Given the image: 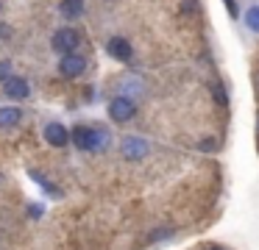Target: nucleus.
I'll list each match as a JSON object with an SVG mask.
<instances>
[{"instance_id": "obj_3", "label": "nucleus", "mask_w": 259, "mask_h": 250, "mask_svg": "<svg viewBox=\"0 0 259 250\" xmlns=\"http://www.w3.org/2000/svg\"><path fill=\"white\" fill-rule=\"evenodd\" d=\"M78 42H81V36H78V31H73V28H59V31L53 33V50L62 53V56L75 53Z\"/></svg>"}, {"instance_id": "obj_4", "label": "nucleus", "mask_w": 259, "mask_h": 250, "mask_svg": "<svg viewBox=\"0 0 259 250\" xmlns=\"http://www.w3.org/2000/svg\"><path fill=\"white\" fill-rule=\"evenodd\" d=\"M148 150H151V144H148L142 136H125L123 142H120V153H123L128 161H140V159H145Z\"/></svg>"}, {"instance_id": "obj_1", "label": "nucleus", "mask_w": 259, "mask_h": 250, "mask_svg": "<svg viewBox=\"0 0 259 250\" xmlns=\"http://www.w3.org/2000/svg\"><path fill=\"white\" fill-rule=\"evenodd\" d=\"M73 144L78 150H84V153H101V150L109 147V142H112V136H109V131H103V128H90V125H78L73 128Z\"/></svg>"}, {"instance_id": "obj_10", "label": "nucleus", "mask_w": 259, "mask_h": 250, "mask_svg": "<svg viewBox=\"0 0 259 250\" xmlns=\"http://www.w3.org/2000/svg\"><path fill=\"white\" fill-rule=\"evenodd\" d=\"M59 11H62V17H67V20H75V17L84 14V0H62Z\"/></svg>"}, {"instance_id": "obj_15", "label": "nucleus", "mask_w": 259, "mask_h": 250, "mask_svg": "<svg viewBox=\"0 0 259 250\" xmlns=\"http://www.w3.org/2000/svg\"><path fill=\"white\" fill-rule=\"evenodd\" d=\"M214 92H218V100H220V106H226V103H229V100H226V92H223V86H220V83L214 86Z\"/></svg>"}, {"instance_id": "obj_6", "label": "nucleus", "mask_w": 259, "mask_h": 250, "mask_svg": "<svg viewBox=\"0 0 259 250\" xmlns=\"http://www.w3.org/2000/svg\"><path fill=\"white\" fill-rule=\"evenodd\" d=\"M84 70H87V59L78 56V53H67V56H62V61H59V72H62L64 78H78Z\"/></svg>"}, {"instance_id": "obj_12", "label": "nucleus", "mask_w": 259, "mask_h": 250, "mask_svg": "<svg viewBox=\"0 0 259 250\" xmlns=\"http://www.w3.org/2000/svg\"><path fill=\"white\" fill-rule=\"evenodd\" d=\"M31 178H34V181L39 183L42 189H48V192H51L53 197H62V192H59V186H53V183L48 181V178H42V175H39V172H36V170H31Z\"/></svg>"}, {"instance_id": "obj_16", "label": "nucleus", "mask_w": 259, "mask_h": 250, "mask_svg": "<svg viewBox=\"0 0 259 250\" xmlns=\"http://www.w3.org/2000/svg\"><path fill=\"white\" fill-rule=\"evenodd\" d=\"M223 3H226V9H229V14L237 17V3H234V0H223Z\"/></svg>"}, {"instance_id": "obj_13", "label": "nucleus", "mask_w": 259, "mask_h": 250, "mask_svg": "<svg viewBox=\"0 0 259 250\" xmlns=\"http://www.w3.org/2000/svg\"><path fill=\"white\" fill-rule=\"evenodd\" d=\"M12 78V61H0V83Z\"/></svg>"}, {"instance_id": "obj_2", "label": "nucleus", "mask_w": 259, "mask_h": 250, "mask_svg": "<svg viewBox=\"0 0 259 250\" xmlns=\"http://www.w3.org/2000/svg\"><path fill=\"white\" fill-rule=\"evenodd\" d=\"M134 114H137V103L128 97V94L112 97V103H109V117H112L114 122H128Z\"/></svg>"}, {"instance_id": "obj_9", "label": "nucleus", "mask_w": 259, "mask_h": 250, "mask_svg": "<svg viewBox=\"0 0 259 250\" xmlns=\"http://www.w3.org/2000/svg\"><path fill=\"white\" fill-rule=\"evenodd\" d=\"M20 120H23V111L20 109H14V106L0 109V128H17Z\"/></svg>"}, {"instance_id": "obj_14", "label": "nucleus", "mask_w": 259, "mask_h": 250, "mask_svg": "<svg viewBox=\"0 0 259 250\" xmlns=\"http://www.w3.org/2000/svg\"><path fill=\"white\" fill-rule=\"evenodd\" d=\"M42 211H45V209H42V206H36V203H34V206H28V214L34 217V220H36V217H42Z\"/></svg>"}, {"instance_id": "obj_17", "label": "nucleus", "mask_w": 259, "mask_h": 250, "mask_svg": "<svg viewBox=\"0 0 259 250\" xmlns=\"http://www.w3.org/2000/svg\"><path fill=\"white\" fill-rule=\"evenodd\" d=\"M212 250H220V247H212Z\"/></svg>"}, {"instance_id": "obj_5", "label": "nucleus", "mask_w": 259, "mask_h": 250, "mask_svg": "<svg viewBox=\"0 0 259 250\" xmlns=\"http://www.w3.org/2000/svg\"><path fill=\"white\" fill-rule=\"evenodd\" d=\"M42 133H45V142L53 144V147H67V144L73 142L70 131L62 125V122H48V125L42 128Z\"/></svg>"}, {"instance_id": "obj_7", "label": "nucleus", "mask_w": 259, "mask_h": 250, "mask_svg": "<svg viewBox=\"0 0 259 250\" xmlns=\"http://www.w3.org/2000/svg\"><path fill=\"white\" fill-rule=\"evenodd\" d=\"M3 92L9 94L12 100H25L31 94V86H28V81L25 78H9V81H3Z\"/></svg>"}, {"instance_id": "obj_11", "label": "nucleus", "mask_w": 259, "mask_h": 250, "mask_svg": "<svg viewBox=\"0 0 259 250\" xmlns=\"http://www.w3.org/2000/svg\"><path fill=\"white\" fill-rule=\"evenodd\" d=\"M245 25H248V31L259 33V6H251L245 11Z\"/></svg>"}, {"instance_id": "obj_8", "label": "nucleus", "mask_w": 259, "mask_h": 250, "mask_svg": "<svg viewBox=\"0 0 259 250\" xmlns=\"http://www.w3.org/2000/svg\"><path fill=\"white\" fill-rule=\"evenodd\" d=\"M106 50H109V56H112V59H117V61H131V56H134V50H131V42H128V39H123V36L109 39Z\"/></svg>"}]
</instances>
